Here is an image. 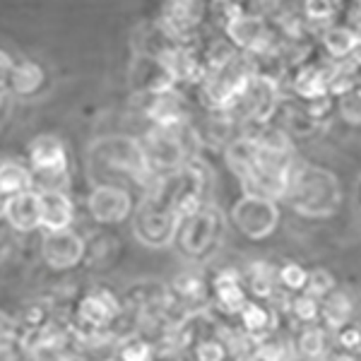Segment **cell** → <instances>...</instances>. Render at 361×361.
<instances>
[{
	"mask_svg": "<svg viewBox=\"0 0 361 361\" xmlns=\"http://www.w3.org/2000/svg\"><path fill=\"white\" fill-rule=\"evenodd\" d=\"M0 102H3V90H0Z\"/></svg>",
	"mask_w": 361,
	"mask_h": 361,
	"instance_id": "b9f144b4",
	"label": "cell"
},
{
	"mask_svg": "<svg viewBox=\"0 0 361 361\" xmlns=\"http://www.w3.org/2000/svg\"><path fill=\"white\" fill-rule=\"evenodd\" d=\"M328 361H357V359H354L352 354L345 352V354H335V357H330Z\"/></svg>",
	"mask_w": 361,
	"mask_h": 361,
	"instance_id": "ab89813d",
	"label": "cell"
},
{
	"mask_svg": "<svg viewBox=\"0 0 361 361\" xmlns=\"http://www.w3.org/2000/svg\"><path fill=\"white\" fill-rule=\"evenodd\" d=\"M0 361H27V349L20 340H10L0 345Z\"/></svg>",
	"mask_w": 361,
	"mask_h": 361,
	"instance_id": "8d00e7d4",
	"label": "cell"
},
{
	"mask_svg": "<svg viewBox=\"0 0 361 361\" xmlns=\"http://www.w3.org/2000/svg\"><path fill=\"white\" fill-rule=\"evenodd\" d=\"M178 217L154 197L135 207L133 217V236L147 248H166L176 241Z\"/></svg>",
	"mask_w": 361,
	"mask_h": 361,
	"instance_id": "5b68a950",
	"label": "cell"
},
{
	"mask_svg": "<svg viewBox=\"0 0 361 361\" xmlns=\"http://www.w3.org/2000/svg\"><path fill=\"white\" fill-rule=\"evenodd\" d=\"M130 82H133V90L142 92V94H147V97L169 94V92H173V87H176V80H173L171 73L164 68V63L152 54H140L135 58Z\"/></svg>",
	"mask_w": 361,
	"mask_h": 361,
	"instance_id": "9a60e30c",
	"label": "cell"
},
{
	"mask_svg": "<svg viewBox=\"0 0 361 361\" xmlns=\"http://www.w3.org/2000/svg\"><path fill=\"white\" fill-rule=\"evenodd\" d=\"M277 284L294 296L304 294L308 287V270L301 263H284L282 267H277Z\"/></svg>",
	"mask_w": 361,
	"mask_h": 361,
	"instance_id": "83f0119b",
	"label": "cell"
},
{
	"mask_svg": "<svg viewBox=\"0 0 361 361\" xmlns=\"http://www.w3.org/2000/svg\"><path fill=\"white\" fill-rule=\"evenodd\" d=\"M195 361H226L229 359V345L217 335H200L193 345Z\"/></svg>",
	"mask_w": 361,
	"mask_h": 361,
	"instance_id": "f1b7e54d",
	"label": "cell"
},
{
	"mask_svg": "<svg viewBox=\"0 0 361 361\" xmlns=\"http://www.w3.org/2000/svg\"><path fill=\"white\" fill-rule=\"evenodd\" d=\"M279 106V85L253 75L248 90L236 104L234 114L241 116L243 126H267Z\"/></svg>",
	"mask_w": 361,
	"mask_h": 361,
	"instance_id": "9c48e42d",
	"label": "cell"
},
{
	"mask_svg": "<svg viewBox=\"0 0 361 361\" xmlns=\"http://www.w3.org/2000/svg\"><path fill=\"white\" fill-rule=\"evenodd\" d=\"M224 229V219L222 212L217 207H202L197 209L190 217L178 219V229H176V246L180 248V253L185 258L202 260L212 253V248L219 243Z\"/></svg>",
	"mask_w": 361,
	"mask_h": 361,
	"instance_id": "277c9868",
	"label": "cell"
},
{
	"mask_svg": "<svg viewBox=\"0 0 361 361\" xmlns=\"http://www.w3.org/2000/svg\"><path fill=\"white\" fill-rule=\"evenodd\" d=\"M27 161L32 176L56 178L68 171V149L61 137L56 135H39L29 142Z\"/></svg>",
	"mask_w": 361,
	"mask_h": 361,
	"instance_id": "4fadbf2b",
	"label": "cell"
},
{
	"mask_svg": "<svg viewBox=\"0 0 361 361\" xmlns=\"http://www.w3.org/2000/svg\"><path fill=\"white\" fill-rule=\"evenodd\" d=\"M171 294L176 296L178 301H185V304H197V301L207 299L209 284L200 275L183 272V275H178L171 282Z\"/></svg>",
	"mask_w": 361,
	"mask_h": 361,
	"instance_id": "484cf974",
	"label": "cell"
},
{
	"mask_svg": "<svg viewBox=\"0 0 361 361\" xmlns=\"http://www.w3.org/2000/svg\"><path fill=\"white\" fill-rule=\"evenodd\" d=\"M231 222L250 241H263L279 224L277 200L243 193V197H238L234 209H231Z\"/></svg>",
	"mask_w": 361,
	"mask_h": 361,
	"instance_id": "8992f818",
	"label": "cell"
},
{
	"mask_svg": "<svg viewBox=\"0 0 361 361\" xmlns=\"http://www.w3.org/2000/svg\"><path fill=\"white\" fill-rule=\"evenodd\" d=\"M51 361H80V357H75V354H68V352H58L51 357Z\"/></svg>",
	"mask_w": 361,
	"mask_h": 361,
	"instance_id": "f35d334b",
	"label": "cell"
},
{
	"mask_svg": "<svg viewBox=\"0 0 361 361\" xmlns=\"http://www.w3.org/2000/svg\"><path fill=\"white\" fill-rule=\"evenodd\" d=\"M243 361H258V359H255V357H248V359H243Z\"/></svg>",
	"mask_w": 361,
	"mask_h": 361,
	"instance_id": "60d3db41",
	"label": "cell"
},
{
	"mask_svg": "<svg viewBox=\"0 0 361 361\" xmlns=\"http://www.w3.org/2000/svg\"><path fill=\"white\" fill-rule=\"evenodd\" d=\"M337 8H340V3H328V0H311V3H304V22L308 27L325 29L328 22L335 20Z\"/></svg>",
	"mask_w": 361,
	"mask_h": 361,
	"instance_id": "4dcf8cb0",
	"label": "cell"
},
{
	"mask_svg": "<svg viewBox=\"0 0 361 361\" xmlns=\"http://www.w3.org/2000/svg\"><path fill=\"white\" fill-rule=\"evenodd\" d=\"M142 149L147 157L149 169L159 173H173L178 169L188 164V149L183 145V135L178 130H161V128H152V130L145 135Z\"/></svg>",
	"mask_w": 361,
	"mask_h": 361,
	"instance_id": "52a82bcc",
	"label": "cell"
},
{
	"mask_svg": "<svg viewBox=\"0 0 361 361\" xmlns=\"http://www.w3.org/2000/svg\"><path fill=\"white\" fill-rule=\"evenodd\" d=\"M13 68H15L13 56H10L5 49H0V90H5V85H8V78H10V73H13Z\"/></svg>",
	"mask_w": 361,
	"mask_h": 361,
	"instance_id": "74e56055",
	"label": "cell"
},
{
	"mask_svg": "<svg viewBox=\"0 0 361 361\" xmlns=\"http://www.w3.org/2000/svg\"><path fill=\"white\" fill-rule=\"evenodd\" d=\"M359 352H361V349H359Z\"/></svg>",
	"mask_w": 361,
	"mask_h": 361,
	"instance_id": "bcb514c9",
	"label": "cell"
},
{
	"mask_svg": "<svg viewBox=\"0 0 361 361\" xmlns=\"http://www.w3.org/2000/svg\"><path fill=\"white\" fill-rule=\"evenodd\" d=\"M27 190H34V176L29 166L17 159H0V197L8 200Z\"/></svg>",
	"mask_w": 361,
	"mask_h": 361,
	"instance_id": "7402d4cb",
	"label": "cell"
},
{
	"mask_svg": "<svg viewBox=\"0 0 361 361\" xmlns=\"http://www.w3.org/2000/svg\"><path fill=\"white\" fill-rule=\"evenodd\" d=\"M238 320H241V328L243 333L250 342H260L265 337L275 335V328H277V318H275V311L267 308L263 301H255L250 299L243 311L238 313Z\"/></svg>",
	"mask_w": 361,
	"mask_h": 361,
	"instance_id": "44dd1931",
	"label": "cell"
},
{
	"mask_svg": "<svg viewBox=\"0 0 361 361\" xmlns=\"http://www.w3.org/2000/svg\"><path fill=\"white\" fill-rule=\"evenodd\" d=\"M243 282H246L248 294L253 296L255 301L270 299L279 287L277 284V267L272 263H265V260H258V263L248 265Z\"/></svg>",
	"mask_w": 361,
	"mask_h": 361,
	"instance_id": "603a6c76",
	"label": "cell"
},
{
	"mask_svg": "<svg viewBox=\"0 0 361 361\" xmlns=\"http://www.w3.org/2000/svg\"><path fill=\"white\" fill-rule=\"evenodd\" d=\"M294 349L308 361L316 359H328V330L320 328V325H306L299 333L294 342Z\"/></svg>",
	"mask_w": 361,
	"mask_h": 361,
	"instance_id": "d4e9b609",
	"label": "cell"
},
{
	"mask_svg": "<svg viewBox=\"0 0 361 361\" xmlns=\"http://www.w3.org/2000/svg\"><path fill=\"white\" fill-rule=\"evenodd\" d=\"M111 361H118V359H111Z\"/></svg>",
	"mask_w": 361,
	"mask_h": 361,
	"instance_id": "f6af8a7d",
	"label": "cell"
},
{
	"mask_svg": "<svg viewBox=\"0 0 361 361\" xmlns=\"http://www.w3.org/2000/svg\"><path fill=\"white\" fill-rule=\"evenodd\" d=\"M335 342L345 349L347 354H352L354 349H361V328L354 323H347L345 328H340L335 333Z\"/></svg>",
	"mask_w": 361,
	"mask_h": 361,
	"instance_id": "d590c367",
	"label": "cell"
},
{
	"mask_svg": "<svg viewBox=\"0 0 361 361\" xmlns=\"http://www.w3.org/2000/svg\"><path fill=\"white\" fill-rule=\"evenodd\" d=\"M205 3H193V0L164 3L159 15V32L173 44H190L197 27L205 20Z\"/></svg>",
	"mask_w": 361,
	"mask_h": 361,
	"instance_id": "30bf717a",
	"label": "cell"
},
{
	"mask_svg": "<svg viewBox=\"0 0 361 361\" xmlns=\"http://www.w3.org/2000/svg\"><path fill=\"white\" fill-rule=\"evenodd\" d=\"M320 320L325 323L328 330H340L347 323H352V299L342 292L328 294L325 299H320Z\"/></svg>",
	"mask_w": 361,
	"mask_h": 361,
	"instance_id": "cb8c5ba5",
	"label": "cell"
},
{
	"mask_svg": "<svg viewBox=\"0 0 361 361\" xmlns=\"http://www.w3.org/2000/svg\"><path fill=\"white\" fill-rule=\"evenodd\" d=\"M75 316H78V323L82 325V328L102 333V330L111 328L116 320H118L121 301L116 299L114 292H109V289H104V287H97L80 299L78 308H75Z\"/></svg>",
	"mask_w": 361,
	"mask_h": 361,
	"instance_id": "7c38bea8",
	"label": "cell"
},
{
	"mask_svg": "<svg viewBox=\"0 0 361 361\" xmlns=\"http://www.w3.org/2000/svg\"><path fill=\"white\" fill-rule=\"evenodd\" d=\"M92 164L109 173H126L140 183L152 176L142 142L128 135H109L97 140L92 147Z\"/></svg>",
	"mask_w": 361,
	"mask_h": 361,
	"instance_id": "7a4b0ae2",
	"label": "cell"
},
{
	"mask_svg": "<svg viewBox=\"0 0 361 361\" xmlns=\"http://www.w3.org/2000/svg\"><path fill=\"white\" fill-rule=\"evenodd\" d=\"M87 255V241L75 229L51 231L42 238V260L51 270L66 272L78 267Z\"/></svg>",
	"mask_w": 361,
	"mask_h": 361,
	"instance_id": "8fae6325",
	"label": "cell"
},
{
	"mask_svg": "<svg viewBox=\"0 0 361 361\" xmlns=\"http://www.w3.org/2000/svg\"><path fill=\"white\" fill-rule=\"evenodd\" d=\"M209 294L214 296V304L226 316H238L243 311V306L250 301L246 282L231 267H226V270L214 275L212 284H209Z\"/></svg>",
	"mask_w": 361,
	"mask_h": 361,
	"instance_id": "2e32d148",
	"label": "cell"
},
{
	"mask_svg": "<svg viewBox=\"0 0 361 361\" xmlns=\"http://www.w3.org/2000/svg\"><path fill=\"white\" fill-rule=\"evenodd\" d=\"M152 354H154V347L149 340L145 337H126L121 340L118 345V352H116V359L118 361H152Z\"/></svg>",
	"mask_w": 361,
	"mask_h": 361,
	"instance_id": "f546056e",
	"label": "cell"
},
{
	"mask_svg": "<svg viewBox=\"0 0 361 361\" xmlns=\"http://www.w3.org/2000/svg\"><path fill=\"white\" fill-rule=\"evenodd\" d=\"M46 82V73H44V66L37 61H20L15 63L13 73L8 78V85L5 90L10 92L13 97L17 99H29L34 94L42 92V87Z\"/></svg>",
	"mask_w": 361,
	"mask_h": 361,
	"instance_id": "ffe728a7",
	"label": "cell"
},
{
	"mask_svg": "<svg viewBox=\"0 0 361 361\" xmlns=\"http://www.w3.org/2000/svg\"><path fill=\"white\" fill-rule=\"evenodd\" d=\"M39 200H42V231L44 234L73 229L75 202L66 190L42 188L39 190Z\"/></svg>",
	"mask_w": 361,
	"mask_h": 361,
	"instance_id": "ac0fdd59",
	"label": "cell"
},
{
	"mask_svg": "<svg viewBox=\"0 0 361 361\" xmlns=\"http://www.w3.org/2000/svg\"><path fill=\"white\" fill-rule=\"evenodd\" d=\"M145 114L152 121L154 128H161V130H183L185 121H188V111H185V104L169 92V94H159V97H147V106H145Z\"/></svg>",
	"mask_w": 361,
	"mask_h": 361,
	"instance_id": "d6986e66",
	"label": "cell"
},
{
	"mask_svg": "<svg viewBox=\"0 0 361 361\" xmlns=\"http://www.w3.org/2000/svg\"><path fill=\"white\" fill-rule=\"evenodd\" d=\"M359 197H361V188H359Z\"/></svg>",
	"mask_w": 361,
	"mask_h": 361,
	"instance_id": "ee69618b",
	"label": "cell"
},
{
	"mask_svg": "<svg viewBox=\"0 0 361 361\" xmlns=\"http://www.w3.org/2000/svg\"><path fill=\"white\" fill-rule=\"evenodd\" d=\"M289 311H292V316L296 320H301V323L306 325H316L320 320V299L311 294H296L292 296V301H289Z\"/></svg>",
	"mask_w": 361,
	"mask_h": 361,
	"instance_id": "1f68e13d",
	"label": "cell"
},
{
	"mask_svg": "<svg viewBox=\"0 0 361 361\" xmlns=\"http://www.w3.org/2000/svg\"><path fill=\"white\" fill-rule=\"evenodd\" d=\"M287 123H289V126H287L289 130L296 133V135H311V133L318 128L316 121H313L311 116H308V114L304 111V106L287 111ZM287 128H284V130H287Z\"/></svg>",
	"mask_w": 361,
	"mask_h": 361,
	"instance_id": "e575fe53",
	"label": "cell"
},
{
	"mask_svg": "<svg viewBox=\"0 0 361 361\" xmlns=\"http://www.w3.org/2000/svg\"><path fill=\"white\" fill-rule=\"evenodd\" d=\"M3 219L17 234H32V231L42 229V200H39V190H27V193L8 197L3 209Z\"/></svg>",
	"mask_w": 361,
	"mask_h": 361,
	"instance_id": "e0dca14e",
	"label": "cell"
},
{
	"mask_svg": "<svg viewBox=\"0 0 361 361\" xmlns=\"http://www.w3.org/2000/svg\"><path fill=\"white\" fill-rule=\"evenodd\" d=\"M166 361H178V359H166Z\"/></svg>",
	"mask_w": 361,
	"mask_h": 361,
	"instance_id": "7bdbcfd3",
	"label": "cell"
},
{
	"mask_svg": "<svg viewBox=\"0 0 361 361\" xmlns=\"http://www.w3.org/2000/svg\"><path fill=\"white\" fill-rule=\"evenodd\" d=\"M337 109L349 126H361V82L337 97Z\"/></svg>",
	"mask_w": 361,
	"mask_h": 361,
	"instance_id": "d6a6232c",
	"label": "cell"
},
{
	"mask_svg": "<svg viewBox=\"0 0 361 361\" xmlns=\"http://www.w3.org/2000/svg\"><path fill=\"white\" fill-rule=\"evenodd\" d=\"M250 80H253V66H250L248 56L241 54L224 68L207 73L205 82L200 87L209 109H214L217 114H231L241 102L243 92L248 90Z\"/></svg>",
	"mask_w": 361,
	"mask_h": 361,
	"instance_id": "3957f363",
	"label": "cell"
},
{
	"mask_svg": "<svg viewBox=\"0 0 361 361\" xmlns=\"http://www.w3.org/2000/svg\"><path fill=\"white\" fill-rule=\"evenodd\" d=\"M287 197L304 217H328L340 205V185L333 173L316 166H296Z\"/></svg>",
	"mask_w": 361,
	"mask_h": 361,
	"instance_id": "6da1fadb",
	"label": "cell"
},
{
	"mask_svg": "<svg viewBox=\"0 0 361 361\" xmlns=\"http://www.w3.org/2000/svg\"><path fill=\"white\" fill-rule=\"evenodd\" d=\"M335 292V277L328 270H313L308 272V287L306 294L316 296V299H325L328 294Z\"/></svg>",
	"mask_w": 361,
	"mask_h": 361,
	"instance_id": "836d02e7",
	"label": "cell"
},
{
	"mask_svg": "<svg viewBox=\"0 0 361 361\" xmlns=\"http://www.w3.org/2000/svg\"><path fill=\"white\" fill-rule=\"evenodd\" d=\"M292 352H294V345L284 337H277V335H270L260 342H253V354L258 361H287L292 359Z\"/></svg>",
	"mask_w": 361,
	"mask_h": 361,
	"instance_id": "4316f807",
	"label": "cell"
},
{
	"mask_svg": "<svg viewBox=\"0 0 361 361\" xmlns=\"http://www.w3.org/2000/svg\"><path fill=\"white\" fill-rule=\"evenodd\" d=\"M87 209L99 224H121L135 214V200L126 185L99 183L87 195Z\"/></svg>",
	"mask_w": 361,
	"mask_h": 361,
	"instance_id": "ba28073f",
	"label": "cell"
},
{
	"mask_svg": "<svg viewBox=\"0 0 361 361\" xmlns=\"http://www.w3.org/2000/svg\"><path fill=\"white\" fill-rule=\"evenodd\" d=\"M335 68L337 66L325 61H304L301 66L294 68L292 80H289L292 92L304 104L330 97V82H333Z\"/></svg>",
	"mask_w": 361,
	"mask_h": 361,
	"instance_id": "5bb4252c",
	"label": "cell"
}]
</instances>
